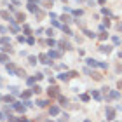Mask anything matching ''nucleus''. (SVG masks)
Segmentation results:
<instances>
[{
	"label": "nucleus",
	"instance_id": "nucleus-1",
	"mask_svg": "<svg viewBox=\"0 0 122 122\" xmlns=\"http://www.w3.org/2000/svg\"><path fill=\"white\" fill-rule=\"evenodd\" d=\"M115 113H117V110L112 108V107H107V110H105V117H107V120H113Z\"/></svg>",
	"mask_w": 122,
	"mask_h": 122
},
{
	"label": "nucleus",
	"instance_id": "nucleus-2",
	"mask_svg": "<svg viewBox=\"0 0 122 122\" xmlns=\"http://www.w3.org/2000/svg\"><path fill=\"white\" fill-rule=\"evenodd\" d=\"M47 94H49V98H58V96H59V87L51 86V87L47 89Z\"/></svg>",
	"mask_w": 122,
	"mask_h": 122
},
{
	"label": "nucleus",
	"instance_id": "nucleus-3",
	"mask_svg": "<svg viewBox=\"0 0 122 122\" xmlns=\"http://www.w3.org/2000/svg\"><path fill=\"white\" fill-rule=\"evenodd\" d=\"M58 46H59L61 51H63V49H65V51H70V49H71V44H70V42H66V40H59V42H58Z\"/></svg>",
	"mask_w": 122,
	"mask_h": 122
},
{
	"label": "nucleus",
	"instance_id": "nucleus-4",
	"mask_svg": "<svg viewBox=\"0 0 122 122\" xmlns=\"http://www.w3.org/2000/svg\"><path fill=\"white\" fill-rule=\"evenodd\" d=\"M12 108L16 110V112H19V113H25L26 112V107H25V105H21V103H12Z\"/></svg>",
	"mask_w": 122,
	"mask_h": 122
},
{
	"label": "nucleus",
	"instance_id": "nucleus-5",
	"mask_svg": "<svg viewBox=\"0 0 122 122\" xmlns=\"http://www.w3.org/2000/svg\"><path fill=\"white\" fill-rule=\"evenodd\" d=\"M9 28H10V31H12V33H19V26L16 25V21H14L12 18L9 19Z\"/></svg>",
	"mask_w": 122,
	"mask_h": 122
},
{
	"label": "nucleus",
	"instance_id": "nucleus-6",
	"mask_svg": "<svg viewBox=\"0 0 122 122\" xmlns=\"http://www.w3.org/2000/svg\"><path fill=\"white\" fill-rule=\"evenodd\" d=\"M5 70H7L10 75H16V71H18V66L12 65V63H7V65H5Z\"/></svg>",
	"mask_w": 122,
	"mask_h": 122
},
{
	"label": "nucleus",
	"instance_id": "nucleus-7",
	"mask_svg": "<svg viewBox=\"0 0 122 122\" xmlns=\"http://www.w3.org/2000/svg\"><path fill=\"white\" fill-rule=\"evenodd\" d=\"M38 59H40V63H44V65H51V66H52V61L49 59L47 54H40V56H38Z\"/></svg>",
	"mask_w": 122,
	"mask_h": 122
},
{
	"label": "nucleus",
	"instance_id": "nucleus-8",
	"mask_svg": "<svg viewBox=\"0 0 122 122\" xmlns=\"http://www.w3.org/2000/svg\"><path fill=\"white\" fill-rule=\"evenodd\" d=\"M119 98H120L119 91H110V94L107 96V101H110V99H119Z\"/></svg>",
	"mask_w": 122,
	"mask_h": 122
},
{
	"label": "nucleus",
	"instance_id": "nucleus-9",
	"mask_svg": "<svg viewBox=\"0 0 122 122\" xmlns=\"http://www.w3.org/2000/svg\"><path fill=\"white\" fill-rule=\"evenodd\" d=\"M99 52H103V54L112 52V46H99Z\"/></svg>",
	"mask_w": 122,
	"mask_h": 122
},
{
	"label": "nucleus",
	"instance_id": "nucleus-10",
	"mask_svg": "<svg viewBox=\"0 0 122 122\" xmlns=\"http://www.w3.org/2000/svg\"><path fill=\"white\" fill-rule=\"evenodd\" d=\"M49 59H52V58H61V52L59 51H49Z\"/></svg>",
	"mask_w": 122,
	"mask_h": 122
},
{
	"label": "nucleus",
	"instance_id": "nucleus-11",
	"mask_svg": "<svg viewBox=\"0 0 122 122\" xmlns=\"http://www.w3.org/2000/svg\"><path fill=\"white\" fill-rule=\"evenodd\" d=\"M86 61H87V65H89V66H92V68H96V66L99 65L98 61H96V59H92V58H89V59H86Z\"/></svg>",
	"mask_w": 122,
	"mask_h": 122
},
{
	"label": "nucleus",
	"instance_id": "nucleus-12",
	"mask_svg": "<svg viewBox=\"0 0 122 122\" xmlns=\"http://www.w3.org/2000/svg\"><path fill=\"white\" fill-rule=\"evenodd\" d=\"M91 96L96 99V101H101V94H99L98 91H91Z\"/></svg>",
	"mask_w": 122,
	"mask_h": 122
},
{
	"label": "nucleus",
	"instance_id": "nucleus-13",
	"mask_svg": "<svg viewBox=\"0 0 122 122\" xmlns=\"http://www.w3.org/2000/svg\"><path fill=\"white\" fill-rule=\"evenodd\" d=\"M49 113H51V115H58V113H59V108H58V107H54V105H52V107L49 108Z\"/></svg>",
	"mask_w": 122,
	"mask_h": 122
},
{
	"label": "nucleus",
	"instance_id": "nucleus-14",
	"mask_svg": "<svg viewBox=\"0 0 122 122\" xmlns=\"http://www.w3.org/2000/svg\"><path fill=\"white\" fill-rule=\"evenodd\" d=\"M10 40H9V37H2L0 38V46H9Z\"/></svg>",
	"mask_w": 122,
	"mask_h": 122
},
{
	"label": "nucleus",
	"instance_id": "nucleus-15",
	"mask_svg": "<svg viewBox=\"0 0 122 122\" xmlns=\"http://www.w3.org/2000/svg\"><path fill=\"white\" fill-rule=\"evenodd\" d=\"M0 61H2L4 65H7V61H9V56H7L5 52H2V54H0Z\"/></svg>",
	"mask_w": 122,
	"mask_h": 122
},
{
	"label": "nucleus",
	"instance_id": "nucleus-16",
	"mask_svg": "<svg viewBox=\"0 0 122 122\" xmlns=\"http://www.w3.org/2000/svg\"><path fill=\"white\" fill-rule=\"evenodd\" d=\"M58 98H59V103H61V105H63V107H66V105H68V98H65V96H61V94H59V96H58Z\"/></svg>",
	"mask_w": 122,
	"mask_h": 122
},
{
	"label": "nucleus",
	"instance_id": "nucleus-17",
	"mask_svg": "<svg viewBox=\"0 0 122 122\" xmlns=\"http://www.w3.org/2000/svg\"><path fill=\"white\" fill-rule=\"evenodd\" d=\"M16 75H18V77H21V79H25V77H26V71H25L23 68H18V71H16Z\"/></svg>",
	"mask_w": 122,
	"mask_h": 122
},
{
	"label": "nucleus",
	"instance_id": "nucleus-18",
	"mask_svg": "<svg viewBox=\"0 0 122 122\" xmlns=\"http://www.w3.org/2000/svg\"><path fill=\"white\" fill-rule=\"evenodd\" d=\"M58 79H59V80H65V82H66V80L70 79V75H68V73H59V75H58Z\"/></svg>",
	"mask_w": 122,
	"mask_h": 122
},
{
	"label": "nucleus",
	"instance_id": "nucleus-19",
	"mask_svg": "<svg viewBox=\"0 0 122 122\" xmlns=\"http://www.w3.org/2000/svg\"><path fill=\"white\" fill-rule=\"evenodd\" d=\"M31 92H33V94H40V92H42V87H40V86L31 87Z\"/></svg>",
	"mask_w": 122,
	"mask_h": 122
},
{
	"label": "nucleus",
	"instance_id": "nucleus-20",
	"mask_svg": "<svg viewBox=\"0 0 122 122\" xmlns=\"http://www.w3.org/2000/svg\"><path fill=\"white\" fill-rule=\"evenodd\" d=\"M33 14H35V18H38V19H42V18H44V12H42L40 9H37V10H35Z\"/></svg>",
	"mask_w": 122,
	"mask_h": 122
},
{
	"label": "nucleus",
	"instance_id": "nucleus-21",
	"mask_svg": "<svg viewBox=\"0 0 122 122\" xmlns=\"http://www.w3.org/2000/svg\"><path fill=\"white\" fill-rule=\"evenodd\" d=\"M31 96V91H23V92H21V98H25V99H28Z\"/></svg>",
	"mask_w": 122,
	"mask_h": 122
},
{
	"label": "nucleus",
	"instance_id": "nucleus-22",
	"mask_svg": "<svg viewBox=\"0 0 122 122\" xmlns=\"http://www.w3.org/2000/svg\"><path fill=\"white\" fill-rule=\"evenodd\" d=\"M35 82H37V79H35V77H30V79H26V84H28V86H33Z\"/></svg>",
	"mask_w": 122,
	"mask_h": 122
},
{
	"label": "nucleus",
	"instance_id": "nucleus-23",
	"mask_svg": "<svg viewBox=\"0 0 122 122\" xmlns=\"http://www.w3.org/2000/svg\"><path fill=\"white\" fill-rule=\"evenodd\" d=\"M61 30H63V33H66V35H71V30L68 28V26H65V25H63V26H61Z\"/></svg>",
	"mask_w": 122,
	"mask_h": 122
},
{
	"label": "nucleus",
	"instance_id": "nucleus-24",
	"mask_svg": "<svg viewBox=\"0 0 122 122\" xmlns=\"http://www.w3.org/2000/svg\"><path fill=\"white\" fill-rule=\"evenodd\" d=\"M84 33H86V37H89V38H94V37H96V33H92V31H89V30H84Z\"/></svg>",
	"mask_w": 122,
	"mask_h": 122
},
{
	"label": "nucleus",
	"instance_id": "nucleus-25",
	"mask_svg": "<svg viewBox=\"0 0 122 122\" xmlns=\"http://www.w3.org/2000/svg\"><path fill=\"white\" fill-rule=\"evenodd\" d=\"M46 44H47V46H51V47H54V46H58V42H56V40H52V38H49V40H47Z\"/></svg>",
	"mask_w": 122,
	"mask_h": 122
},
{
	"label": "nucleus",
	"instance_id": "nucleus-26",
	"mask_svg": "<svg viewBox=\"0 0 122 122\" xmlns=\"http://www.w3.org/2000/svg\"><path fill=\"white\" fill-rule=\"evenodd\" d=\"M4 101L5 103H14V98L12 96H4Z\"/></svg>",
	"mask_w": 122,
	"mask_h": 122
},
{
	"label": "nucleus",
	"instance_id": "nucleus-27",
	"mask_svg": "<svg viewBox=\"0 0 122 122\" xmlns=\"http://www.w3.org/2000/svg\"><path fill=\"white\" fill-rule=\"evenodd\" d=\"M2 52H12V49H10V44H9V46H4V47H2Z\"/></svg>",
	"mask_w": 122,
	"mask_h": 122
},
{
	"label": "nucleus",
	"instance_id": "nucleus-28",
	"mask_svg": "<svg viewBox=\"0 0 122 122\" xmlns=\"http://www.w3.org/2000/svg\"><path fill=\"white\" fill-rule=\"evenodd\" d=\"M0 16H2L4 19H7V21L10 19V16H9V12H5V10H2V12H0Z\"/></svg>",
	"mask_w": 122,
	"mask_h": 122
},
{
	"label": "nucleus",
	"instance_id": "nucleus-29",
	"mask_svg": "<svg viewBox=\"0 0 122 122\" xmlns=\"http://www.w3.org/2000/svg\"><path fill=\"white\" fill-rule=\"evenodd\" d=\"M28 10L35 12V10H37V4H28Z\"/></svg>",
	"mask_w": 122,
	"mask_h": 122
},
{
	"label": "nucleus",
	"instance_id": "nucleus-30",
	"mask_svg": "<svg viewBox=\"0 0 122 122\" xmlns=\"http://www.w3.org/2000/svg\"><path fill=\"white\" fill-rule=\"evenodd\" d=\"M80 99H82V101H89L91 96H89V94H80Z\"/></svg>",
	"mask_w": 122,
	"mask_h": 122
},
{
	"label": "nucleus",
	"instance_id": "nucleus-31",
	"mask_svg": "<svg viewBox=\"0 0 122 122\" xmlns=\"http://www.w3.org/2000/svg\"><path fill=\"white\" fill-rule=\"evenodd\" d=\"M61 19H63L65 23H71V18H70V16H65V14H63V16H61Z\"/></svg>",
	"mask_w": 122,
	"mask_h": 122
},
{
	"label": "nucleus",
	"instance_id": "nucleus-32",
	"mask_svg": "<svg viewBox=\"0 0 122 122\" xmlns=\"http://www.w3.org/2000/svg\"><path fill=\"white\" fill-rule=\"evenodd\" d=\"M25 19H26V16H25L23 12H19V14H18V21H21V23H23Z\"/></svg>",
	"mask_w": 122,
	"mask_h": 122
},
{
	"label": "nucleus",
	"instance_id": "nucleus-33",
	"mask_svg": "<svg viewBox=\"0 0 122 122\" xmlns=\"http://www.w3.org/2000/svg\"><path fill=\"white\" fill-rule=\"evenodd\" d=\"M28 61H30V65H37V58H35V56H30Z\"/></svg>",
	"mask_w": 122,
	"mask_h": 122
},
{
	"label": "nucleus",
	"instance_id": "nucleus-34",
	"mask_svg": "<svg viewBox=\"0 0 122 122\" xmlns=\"http://www.w3.org/2000/svg\"><path fill=\"white\" fill-rule=\"evenodd\" d=\"M37 105H38V107H47V105H49V101H37Z\"/></svg>",
	"mask_w": 122,
	"mask_h": 122
},
{
	"label": "nucleus",
	"instance_id": "nucleus-35",
	"mask_svg": "<svg viewBox=\"0 0 122 122\" xmlns=\"http://www.w3.org/2000/svg\"><path fill=\"white\" fill-rule=\"evenodd\" d=\"M26 42H28L30 46H33V44H35V38H33V37H28V38H26Z\"/></svg>",
	"mask_w": 122,
	"mask_h": 122
},
{
	"label": "nucleus",
	"instance_id": "nucleus-36",
	"mask_svg": "<svg viewBox=\"0 0 122 122\" xmlns=\"http://www.w3.org/2000/svg\"><path fill=\"white\" fill-rule=\"evenodd\" d=\"M33 77H35V79H37V80H42V79H44V73H35V75H33Z\"/></svg>",
	"mask_w": 122,
	"mask_h": 122
},
{
	"label": "nucleus",
	"instance_id": "nucleus-37",
	"mask_svg": "<svg viewBox=\"0 0 122 122\" xmlns=\"http://www.w3.org/2000/svg\"><path fill=\"white\" fill-rule=\"evenodd\" d=\"M108 38V33H101V35H99V40H107Z\"/></svg>",
	"mask_w": 122,
	"mask_h": 122
},
{
	"label": "nucleus",
	"instance_id": "nucleus-38",
	"mask_svg": "<svg viewBox=\"0 0 122 122\" xmlns=\"http://www.w3.org/2000/svg\"><path fill=\"white\" fill-rule=\"evenodd\" d=\"M92 77H94V80H101V75H99V73H91Z\"/></svg>",
	"mask_w": 122,
	"mask_h": 122
},
{
	"label": "nucleus",
	"instance_id": "nucleus-39",
	"mask_svg": "<svg viewBox=\"0 0 122 122\" xmlns=\"http://www.w3.org/2000/svg\"><path fill=\"white\" fill-rule=\"evenodd\" d=\"M46 33H47L49 37H52V35H54V30H52V28H49V30H46Z\"/></svg>",
	"mask_w": 122,
	"mask_h": 122
},
{
	"label": "nucleus",
	"instance_id": "nucleus-40",
	"mask_svg": "<svg viewBox=\"0 0 122 122\" xmlns=\"http://www.w3.org/2000/svg\"><path fill=\"white\" fill-rule=\"evenodd\" d=\"M68 75H70V79H73V77H77L79 73H77V71H68Z\"/></svg>",
	"mask_w": 122,
	"mask_h": 122
},
{
	"label": "nucleus",
	"instance_id": "nucleus-41",
	"mask_svg": "<svg viewBox=\"0 0 122 122\" xmlns=\"http://www.w3.org/2000/svg\"><path fill=\"white\" fill-rule=\"evenodd\" d=\"M101 12H103L105 16H112V14H110V10H108V9H101Z\"/></svg>",
	"mask_w": 122,
	"mask_h": 122
},
{
	"label": "nucleus",
	"instance_id": "nucleus-42",
	"mask_svg": "<svg viewBox=\"0 0 122 122\" xmlns=\"http://www.w3.org/2000/svg\"><path fill=\"white\" fill-rule=\"evenodd\" d=\"M98 66H99V68H108V65H107V63H103V61H101V63H99Z\"/></svg>",
	"mask_w": 122,
	"mask_h": 122
},
{
	"label": "nucleus",
	"instance_id": "nucleus-43",
	"mask_svg": "<svg viewBox=\"0 0 122 122\" xmlns=\"http://www.w3.org/2000/svg\"><path fill=\"white\" fill-rule=\"evenodd\" d=\"M10 92H12V94H18L19 91H18V87H10Z\"/></svg>",
	"mask_w": 122,
	"mask_h": 122
},
{
	"label": "nucleus",
	"instance_id": "nucleus-44",
	"mask_svg": "<svg viewBox=\"0 0 122 122\" xmlns=\"http://www.w3.org/2000/svg\"><path fill=\"white\" fill-rule=\"evenodd\" d=\"M73 12V16H82V10H71Z\"/></svg>",
	"mask_w": 122,
	"mask_h": 122
},
{
	"label": "nucleus",
	"instance_id": "nucleus-45",
	"mask_svg": "<svg viewBox=\"0 0 122 122\" xmlns=\"http://www.w3.org/2000/svg\"><path fill=\"white\" fill-rule=\"evenodd\" d=\"M9 122H18V119L12 117V115H9Z\"/></svg>",
	"mask_w": 122,
	"mask_h": 122
},
{
	"label": "nucleus",
	"instance_id": "nucleus-46",
	"mask_svg": "<svg viewBox=\"0 0 122 122\" xmlns=\"http://www.w3.org/2000/svg\"><path fill=\"white\" fill-rule=\"evenodd\" d=\"M18 42H25V37L23 35H18Z\"/></svg>",
	"mask_w": 122,
	"mask_h": 122
},
{
	"label": "nucleus",
	"instance_id": "nucleus-47",
	"mask_svg": "<svg viewBox=\"0 0 122 122\" xmlns=\"http://www.w3.org/2000/svg\"><path fill=\"white\" fill-rule=\"evenodd\" d=\"M0 31H2V33H5V31H7V28H5V26H0Z\"/></svg>",
	"mask_w": 122,
	"mask_h": 122
},
{
	"label": "nucleus",
	"instance_id": "nucleus-48",
	"mask_svg": "<svg viewBox=\"0 0 122 122\" xmlns=\"http://www.w3.org/2000/svg\"><path fill=\"white\" fill-rule=\"evenodd\" d=\"M4 119H5V115H4L2 112H0V120H4Z\"/></svg>",
	"mask_w": 122,
	"mask_h": 122
},
{
	"label": "nucleus",
	"instance_id": "nucleus-49",
	"mask_svg": "<svg viewBox=\"0 0 122 122\" xmlns=\"http://www.w3.org/2000/svg\"><path fill=\"white\" fill-rule=\"evenodd\" d=\"M117 86H119V89H120V87H122V80H119V82H117Z\"/></svg>",
	"mask_w": 122,
	"mask_h": 122
},
{
	"label": "nucleus",
	"instance_id": "nucleus-50",
	"mask_svg": "<svg viewBox=\"0 0 122 122\" xmlns=\"http://www.w3.org/2000/svg\"><path fill=\"white\" fill-rule=\"evenodd\" d=\"M98 2H99V4H105V2H107V0H98Z\"/></svg>",
	"mask_w": 122,
	"mask_h": 122
},
{
	"label": "nucleus",
	"instance_id": "nucleus-51",
	"mask_svg": "<svg viewBox=\"0 0 122 122\" xmlns=\"http://www.w3.org/2000/svg\"><path fill=\"white\" fill-rule=\"evenodd\" d=\"M28 4H35V0H28Z\"/></svg>",
	"mask_w": 122,
	"mask_h": 122
},
{
	"label": "nucleus",
	"instance_id": "nucleus-52",
	"mask_svg": "<svg viewBox=\"0 0 122 122\" xmlns=\"http://www.w3.org/2000/svg\"><path fill=\"white\" fill-rule=\"evenodd\" d=\"M0 101H4V96H0Z\"/></svg>",
	"mask_w": 122,
	"mask_h": 122
},
{
	"label": "nucleus",
	"instance_id": "nucleus-53",
	"mask_svg": "<svg viewBox=\"0 0 122 122\" xmlns=\"http://www.w3.org/2000/svg\"><path fill=\"white\" fill-rule=\"evenodd\" d=\"M86 122H92V120H89V119H87V120H86Z\"/></svg>",
	"mask_w": 122,
	"mask_h": 122
},
{
	"label": "nucleus",
	"instance_id": "nucleus-54",
	"mask_svg": "<svg viewBox=\"0 0 122 122\" xmlns=\"http://www.w3.org/2000/svg\"><path fill=\"white\" fill-rule=\"evenodd\" d=\"M63 2H66V0H63Z\"/></svg>",
	"mask_w": 122,
	"mask_h": 122
},
{
	"label": "nucleus",
	"instance_id": "nucleus-55",
	"mask_svg": "<svg viewBox=\"0 0 122 122\" xmlns=\"http://www.w3.org/2000/svg\"><path fill=\"white\" fill-rule=\"evenodd\" d=\"M47 122H51V120H47Z\"/></svg>",
	"mask_w": 122,
	"mask_h": 122
}]
</instances>
